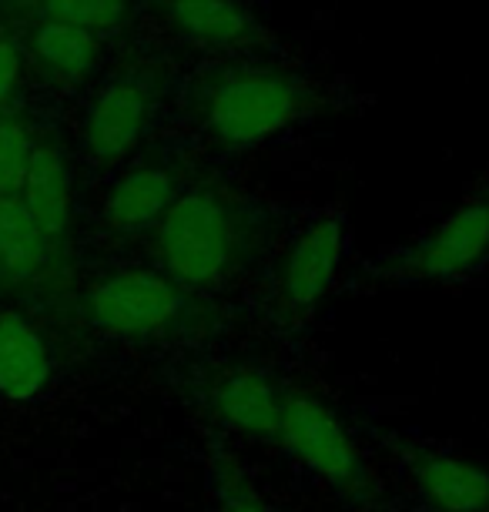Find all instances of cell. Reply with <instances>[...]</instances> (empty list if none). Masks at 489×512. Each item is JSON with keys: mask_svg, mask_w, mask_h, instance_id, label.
Instances as JSON below:
<instances>
[{"mask_svg": "<svg viewBox=\"0 0 489 512\" xmlns=\"http://www.w3.org/2000/svg\"><path fill=\"white\" fill-rule=\"evenodd\" d=\"M181 195L178 171L158 161H141L124 168L111 181L101 201V221L114 235H141L155 231L165 211Z\"/></svg>", "mask_w": 489, "mask_h": 512, "instance_id": "obj_9", "label": "cell"}, {"mask_svg": "<svg viewBox=\"0 0 489 512\" xmlns=\"http://www.w3.org/2000/svg\"><path fill=\"white\" fill-rule=\"evenodd\" d=\"M205 402L212 419L225 432H235V436L255 442H275L285 409V385H278L262 369L242 365V369L218 372L208 382Z\"/></svg>", "mask_w": 489, "mask_h": 512, "instance_id": "obj_8", "label": "cell"}, {"mask_svg": "<svg viewBox=\"0 0 489 512\" xmlns=\"http://www.w3.org/2000/svg\"><path fill=\"white\" fill-rule=\"evenodd\" d=\"M198 108L208 141L218 151L242 154L292 131L309 108V91L285 67L238 64L208 81Z\"/></svg>", "mask_w": 489, "mask_h": 512, "instance_id": "obj_2", "label": "cell"}, {"mask_svg": "<svg viewBox=\"0 0 489 512\" xmlns=\"http://www.w3.org/2000/svg\"><path fill=\"white\" fill-rule=\"evenodd\" d=\"M51 372L54 359L44 335L21 315H0V399H37L51 382Z\"/></svg>", "mask_w": 489, "mask_h": 512, "instance_id": "obj_13", "label": "cell"}, {"mask_svg": "<svg viewBox=\"0 0 489 512\" xmlns=\"http://www.w3.org/2000/svg\"><path fill=\"white\" fill-rule=\"evenodd\" d=\"M489 262V205L466 201L419 241L396 251L386 272L399 282H456Z\"/></svg>", "mask_w": 489, "mask_h": 512, "instance_id": "obj_6", "label": "cell"}, {"mask_svg": "<svg viewBox=\"0 0 489 512\" xmlns=\"http://www.w3.org/2000/svg\"><path fill=\"white\" fill-rule=\"evenodd\" d=\"M51 258V238L44 235L17 195L0 198V272L34 278Z\"/></svg>", "mask_w": 489, "mask_h": 512, "instance_id": "obj_15", "label": "cell"}, {"mask_svg": "<svg viewBox=\"0 0 489 512\" xmlns=\"http://www.w3.org/2000/svg\"><path fill=\"white\" fill-rule=\"evenodd\" d=\"M218 512H272V506H268L248 482L232 479L222 492V506H218Z\"/></svg>", "mask_w": 489, "mask_h": 512, "instance_id": "obj_19", "label": "cell"}, {"mask_svg": "<svg viewBox=\"0 0 489 512\" xmlns=\"http://www.w3.org/2000/svg\"><path fill=\"white\" fill-rule=\"evenodd\" d=\"M349 251V228L342 215L322 211L295 231L278 258L275 298L292 318H309L332 295Z\"/></svg>", "mask_w": 489, "mask_h": 512, "instance_id": "obj_5", "label": "cell"}, {"mask_svg": "<svg viewBox=\"0 0 489 512\" xmlns=\"http://www.w3.org/2000/svg\"><path fill=\"white\" fill-rule=\"evenodd\" d=\"M31 57L41 71L57 84H78L98 71L101 64V37H94L81 27L61 21H41L31 31Z\"/></svg>", "mask_w": 489, "mask_h": 512, "instance_id": "obj_14", "label": "cell"}, {"mask_svg": "<svg viewBox=\"0 0 489 512\" xmlns=\"http://www.w3.org/2000/svg\"><path fill=\"white\" fill-rule=\"evenodd\" d=\"M161 4H171V0H161Z\"/></svg>", "mask_w": 489, "mask_h": 512, "instance_id": "obj_20", "label": "cell"}, {"mask_svg": "<svg viewBox=\"0 0 489 512\" xmlns=\"http://www.w3.org/2000/svg\"><path fill=\"white\" fill-rule=\"evenodd\" d=\"M165 21L171 34L201 51H232L255 37V14L245 0H171Z\"/></svg>", "mask_w": 489, "mask_h": 512, "instance_id": "obj_12", "label": "cell"}, {"mask_svg": "<svg viewBox=\"0 0 489 512\" xmlns=\"http://www.w3.org/2000/svg\"><path fill=\"white\" fill-rule=\"evenodd\" d=\"M155 262L185 292H215L242 272L248 211L218 188H185L151 231Z\"/></svg>", "mask_w": 489, "mask_h": 512, "instance_id": "obj_1", "label": "cell"}, {"mask_svg": "<svg viewBox=\"0 0 489 512\" xmlns=\"http://www.w3.org/2000/svg\"><path fill=\"white\" fill-rule=\"evenodd\" d=\"M84 315L98 332L124 342L175 335L191 318V292L161 268H118L84 295Z\"/></svg>", "mask_w": 489, "mask_h": 512, "instance_id": "obj_3", "label": "cell"}, {"mask_svg": "<svg viewBox=\"0 0 489 512\" xmlns=\"http://www.w3.org/2000/svg\"><path fill=\"white\" fill-rule=\"evenodd\" d=\"M151 121H155V91L148 88L145 77H111L84 108L81 151L98 168H118L141 148Z\"/></svg>", "mask_w": 489, "mask_h": 512, "instance_id": "obj_7", "label": "cell"}, {"mask_svg": "<svg viewBox=\"0 0 489 512\" xmlns=\"http://www.w3.org/2000/svg\"><path fill=\"white\" fill-rule=\"evenodd\" d=\"M44 21L81 27L94 37L121 31L134 14V0H37Z\"/></svg>", "mask_w": 489, "mask_h": 512, "instance_id": "obj_16", "label": "cell"}, {"mask_svg": "<svg viewBox=\"0 0 489 512\" xmlns=\"http://www.w3.org/2000/svg\"><path fill=\"white\" fill-rule=\"evenodd\" d=\"M24 84V54L21 47L7 37H0V111L11 108V101L17 98Z\"/></svg>", "mask_w": 489, "mask_h": 512, "instance_id": "obj_18", "label": "cell"}, {"mask_svg": "<svg viewBox=\"0 0 489 512\" xmlns=\"http://www.w3.org/2000/svg\"><path fill=\"white\" fill-rule=\"evenodd\" d=\"M275 446L339 492H356L366 482V462L349 425L329 402L305 389H285Z\"/></svg>", "mask_w": 489, "mask_h": 512, "instance_id": "obj_4", "label": "cell"}, {"mask_svg": "<svg viewBox=\"0 0 489 512\" xmlns=\"http://www.w3.org/2000/svg\"><path fill=\"white\" fill-rule=\"evenodd\" d=\"M31 128L17 118H0V198L17 195L34 154Z\"/></svg>", "mask_w": 489, "mask_h": 512, "instance_id": "obj_17", "label": "cell"}, {"mask_svg": "<svg viewBox=\"0 0 489 512\" xmlns=\"http://www.w3.org/2000/svg\"><path fill=\"white\" fill-rule=\"evenodd\" d=\"M409 479L429 512H489V466L446 449H419Z\"/></svg>", "mask_w": 489, "mask_h": 512, "instance_id": "obj_10", "label": "cell"}, {"mask_svg": "<svg viewBox=\"0 0 489 512\" xmlns=\"http://www.w3.org/2000/svg\"><path fill=\"white\" fill-rule=\"evenodd\" d=\"M17 198L24 201V208L34 215L44 235L51 238V245L67 238L74 221V181H71V168H67V158L57 144L47 141L34 144L31 164H27V175Z\"/></svg>", "mask_w": 489, "mask_h": 512, "instance_id": "obj_11", "label": "cell"}]
</instances>
